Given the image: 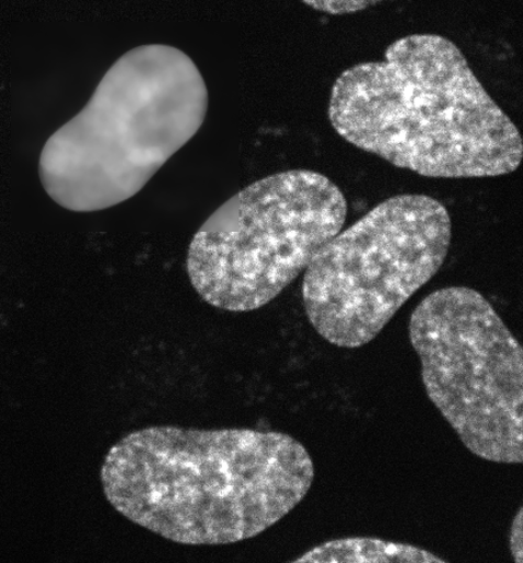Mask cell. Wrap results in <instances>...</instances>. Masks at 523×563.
<instances>
[{
	"instance_id": "obj_1",
	"label": "cell",
	"mask_w": 523,
	"mask_h": 563,
	"mask_svg": "<svg viewBox=\"0 0 523 563\" xmlns=\"http://www.w3.org/2000/svg\"><path fill=\"white\" fill-rule=\"evenodd\" d=\"M100 479L115 511L183 545H226L269 530L308 496L315 465L287 433L148 427L104 455Z\"/></svg>"
},
{
	"instance_id": "obj_2",
	"label": "cell",
	"mask_w": 523,
	"mask_h": 563,
	"mask_svg": "<svg viewBox=\"0 0 523 563\" xmlns=\"http://www.w3.org/2000/svg\"><path fill=\"white\" fill-rule=\"evenodd\" d=\"M329 117L348 144L427 178H493L522 162L518 126L443 35H409L346 69Z\"/></svg>"
},
{
	"instance_id": "obj_3",
	"label": "cell",
	"mask_w": 523,
	"mask_h": 563,
	"mask_svg": "<svg viewBox=\"0 0 523 563\" xmlns=\"http://www.w3.org/2000/svg\"><path fill=\"white\" fill-rule=\"evenodd\" d=\"M208 102L188 54L166 44L126 52L84 110L46 140L38 166L44 191L76 213L127 201L200 131Z\"/></svg>"
},
{
	"instance_id": "obj_4",
	"label": "cell",
	"mask_w": 523,
	"mask_h": 563,
	"mask_svg": "<svg viewBox=\"0 0 523 563\" xmlns=\"http://www.w3.org/2000/svg\"><path fill=\"white\" fill-rule=\"evenodd\" d=\"M347 201L327 176L296 169L255 181L209 217L186 257L203 301L257 311L307 272L345 224Z\"/></svg>"
},
{
	"instance_id": "obj_5",
	"label": "cell",
	"mask_w": 523,
	"mask_h": 563,
	"mask_svg": "<svg viewBox=\"0 0 523 563\" xmlns=\"http://www.w3.org/2000/svg\"><path fill=\"white\" fill-rule=\"evenodd\" d=\"M452 241L447 208L426 195L386 199L323 246L302 279L313 330L342 349L381 333L444 266Z\"/></svg>"
},
{
	"instance_id": "obj_6",
	"label": "cell",
	"mask_w": 523,
	"mask_h": 563,
	"mask_svg": "<svg viewBox=\"0 0 523 563\" xmlns=\"http://www.w3.org/2000/svg\"><path fill=\"white\" fill-rule=\"evenodd\" d=\"M411 344L430 401L474 455L523 462V351L480 291L438 289L414 309Z\"/></svg>"
},
{
	"instance_id": "obj_7",
	"label": "cell",
	"mask_w": 523,
	"mask_h": 563,
	"mask_svg": "<svg viewBox=\"0 0 523 563\" xmlns=\"http://www.w3.org/2000/svg\"><path fill=\"white\" fill-rule=\"evenodd\" d=\"M293 562L446 563L447 561L420 547L382 541L378 538L353 537L325 542L307 551Z\"/></svg>"
},
{
	"instance_id": "obj_8",
	"label": "cell",
	"mask_w": 523,
	"mask_h": 563,
	"mask_svg": "<svg viewBox=\"0 0 523 563\" xmlns=\"http://www.w3.org/2000/svg\"><path fill=\"white\" fill-rule=\"evenodd\" d=\"M307 5L333 15L357 13L370 7V2H311Z\"/></svg>"
},
{
	"instance_id": "obj_9",
	"label": "cell",
	"mask_w": 523,
	"mask_h": 563,
	"mask_svg": "<svg viewBox=\"0 0 523 563\" xmlns=\"http://www.w3.org/2000/svg\"><path fill=\"white\" fill-rule=\"evenodd\" d=\"M522 539H523V516H522V509H520L515 516L513 526H511V531H510L511 554H513L514 560L519 563H522V560H523Z\"/></svg>"
}]
</instances>
